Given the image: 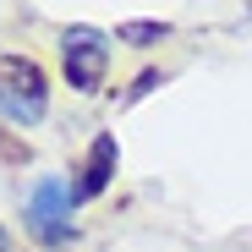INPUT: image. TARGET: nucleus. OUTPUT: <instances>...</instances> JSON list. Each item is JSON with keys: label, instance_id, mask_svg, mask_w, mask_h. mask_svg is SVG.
<instances>
[{"label": "nucleus", "instance_id": "nucleus-1", "mask_svg": "<svg viewBox=\"0 0 252 252\" xmlns=\"http://www.w3.org/2000/svg\"><path fill=\"white\" fill-rule=\"evenodd\" d=\"M0 115L17 126H38L50 115V77L28 55H0Z\"/></svg>", "mask_w": 252, "mask_h": 252}, {"label": "nucleus", "instance_id": "nucleus-2", "mask_svg": "<svg viewBox=\"0 0 252 252\" xmlns=\"http://www.w3.org/2000/svg\"><path fill=\"white\" fill-rule=\"evenodd\" d=\"M104 61H110L104 33H94V28H66L61 33V66H66V82L77 94H99Z\"/></svg>", "mask_w": 252, "mask_h": 252}, {"label": "nucleus", "instance_id": "nucleus-3", "mask_svg": "<svg viewBox=\"0 0 252 252\" xmlns=\"http://www.w3.org/2000/svg\"><path fill=\"white\" fill-rule=\"evenodd\" d=\"M71 197L77 192H66V181H55V176H44L33 187V197H28V230L44 247H66L71 241Z\"/></svg>", "mask_w": 252, "mask_h": 252}, {"label": "nucleus", "instance_id": "nucleus-4", "mask_svg": "<svg viewBox=\"0 0 252 252\" xmlns=\"http://www.w3.org/2000/svg\"><path fill=\"white\" fill-rule=\"evenodd\" d=\"M110 176H115V137H110V132H99V137H94V148H88V164H82L77 197H99V192L110 187Z\"/></svg>", "mask_w": 252, "mask_h": 252}, {"label": "nucleus", "instance_id": "nucleus-5", "mask_svg": "<svg viewBox=\"0 0 252 252\" xmlns=\"http://www.w3.org/2000/svg\"><path fill=\"white\" fill-rule=\"evenodd\" d=\"M164 33H170L164 22H121V28H115V38H121V44H132V50H148V44H159Z\"/></svg>", "mask_w": 252, "mask_h": 252}, {"label": "nucleus", "instance_id": "nucleus-6", "mask_svg": "<svg viewBox=\"0 0 252 252\" xmlns=\"http://www.w3.org/2000/svg\"><path fill=\"white\" fill-rule=\"evenodd\" d=\"M159 82H164V77H159V71H143V77H137V82H132V88H126V104H132V99H143V94H148V88H159Z\"/></svg>", "mask_w": 252, "mask_h": 252}, {"label": "nucleus", "instance_id": "nucleus-7", "mask_svg": "<svg viewBox=\"0 0 252 252\" xmlns=\"http://www.w3.org/2000/svg\"><path fill=\"white\" fill-rule=\"evenodd\" d=\"M0 154H6V159H22V148H17V143H6V137H0Z\"/></svg>", "mask_w": 252, "mask_h": 252}, {"label": "nucleus", "instance_id": "nucleus-8", "mask_svg": "<svg viewBox=\"0 0 252 252\" xmlns=\"http://www.w3.org/2000/svg\"><path fill=\"white\" fill-rule=\"evenodd\" d=\"M0 252H6V236H0Z\"/></svg>", "mask_w": 252, "mask_h": 252}]
</instances>
